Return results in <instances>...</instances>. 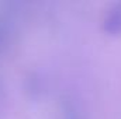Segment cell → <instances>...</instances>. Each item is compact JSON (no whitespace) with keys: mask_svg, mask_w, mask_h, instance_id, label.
<instances>
[{"mask_svg":"<svg viewBox=\"0 0 121 119\" xmlns=\"http://www.w3.org/2000/svg\"><path fill=\"white\" fill-rule=\"evenodd\" d=\"M11 36V23L10 18L4 14H0V58L4 55V52L9 48Z\"/></svg>","mask_w":121,"mask_h":119,"instance_id":"obj_1","label":"cell"},{"mask_svg":"<svg viewBox=\"0 0 121 119\" xmlns=\"http://www.w3.org/2000/svg\"><path fill=\"white\" fill-rule=\"evenodd\" d=\"M104 30L110 34L118 32L121 30V10H113L104 18Z\"/></svg>","mask_w":121,"mask_h":119,"instance_id":"obj_2","label":"cell"},{"mask_svg":"<svg viewBox=\"0 0 121 119\" xmlns=\"http://www.w3.org/2000/svg\"><path fill=\"white\" fill-rule=\"evenodd\" d=\"M60 119H82L78 108L70 102V101H65L63 107L60 109Z\"/></svg>","mask_w":121,"mask_h":119,"instance_id":"obj_3","label":"cell"}]
</instances>
